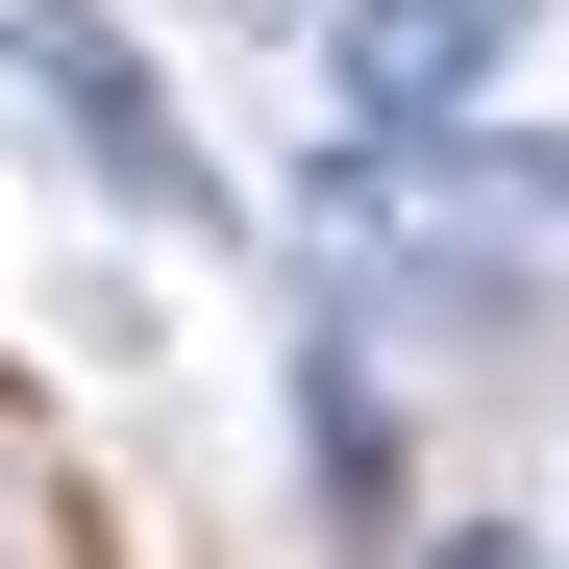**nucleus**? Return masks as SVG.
Returning a JSON list of instances; mask_svg holds the SVG:
<instances>
[{"mask_svg":"<svg viewBox=\"0 0 569 569\" xmlns=\"http://www.w3.org/2000/svg\"><path fill=\"white\" fill-rule=\"evenodd\" d=\"M298 496H322L347 545H397V397H371V371H347V347L298 371Z\"/></svg>","mask_w":569,"mask_h":569,"instance_id":"7ed1b4c3","label":"nucleus"},{"mask_svg":"<svg viewBox=\"0 0 569 569\" xmlns=\"http://www.w3.org/2000/svg\"><path fill=\"white\" fill-rule=\"evenodd\" d=\"M421 569H545V545H520V520H446V545H421Z\"/></svg>","mask_w":569,"mask_h":569,"instance_id":"20e7f679","label":"nucleus"},{"mask_svg":"<svg viewBox=\"0 0 569 569\" xmlns=\"http://www.w3.org/2000/svg\"><path fill=\"white\" fill-rule=\"evenodd\" d=\"M520 50H545V0H322V100H347L371 149H446Z\"/></svg>","mask_w":569,"mask_h":569,"instance_id":"f257e3e1","label":"nucleus"},{"mask_svg":"<svg viewBox=\"0 0 569 569\" xmlns=\"http://www.w3.org/2000/svg\"><path fill=\"white\" fill-rule=\"evenodd\" d=\"M0 50H26L50 100H74V149H100V173H124L149 223H199V149H173V100H149V50L100 26V0H26V26H0Z\"/></svg>","mask_w":569,"mask_h":569,"instance_id":"f03ea898","label":"nucleus"}]
</instances>
